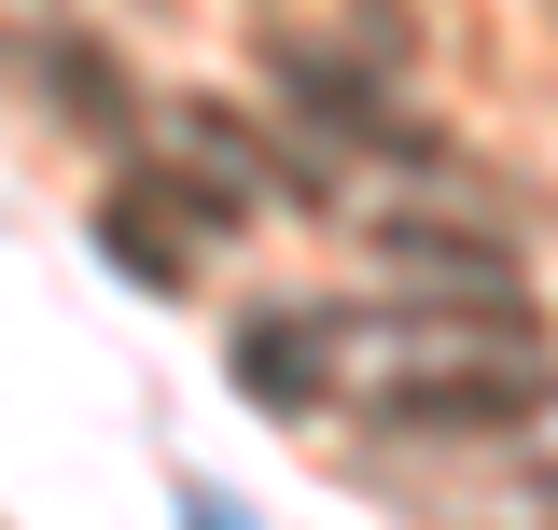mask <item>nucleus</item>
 Returning <instances> with one entry per match:
<instances>
[{
	"label": "nucleus",
	"mask_w": 558,
	"mask_h": 530,
	"mask_svg": "<svg viewBox=\"0 0 558 530\" xmlns=\"http://www.w3.org/2000/svg\"><path fill=\"white\" fill-rule=\"evenodd\" d=\"M377 252H391V279H418V293H461V308H502L517 322V265H502V238H461V224H377Z\"/></svg>",
	"instance_id": "obj_1"
},
{
	"label": "nucleus",
	"mask_w": 558,
	"mask_h": 530,
	"mask_svg": "<svg viewBox=\"0 0 558 530\" xmlns=\"http://www.w3.org/2000/svg\"><path fill=\"white\" fill-rule=\"evenodd\" d=\"M266 70H279V98H293L307 127H336V140H391L405 168H433V140H405V127H391V98H377L363 70H336L322 43H266Z\"/></svg>",
	"instance_id": "obj_2"
},
{
	"label": "nucleus",
	"mask_w": 558,
	"mask_h": 530,
	"mask_svg": "<svg viewBox=\"0 0 558 530\" xmlns=\"http://www.w3.org/2000/svg\"><path fill=\"white\" fill-rule=\"evenodd\" d=\"M238 392L252 405H322V322H252L238 335Z\"/></svg>",
	"instance_id": "obj_3"
},
{
	"label": "nucleus",
	"mask_w": 558,
	"mask_h": 530,
	"mask_svg": "<svg viewBox=\"0 0 558 530\" xmlns=\"http://www.w3.org/2000/svg\"><path fill=\"white\" fill-rule=\"evenodd\" d=\"M531 405H545V377L502 363V377H461V392H391V419H418V433H488V419H531Z\"/></svg>",
	"instance_id": "obj_4"
},
{
	"label": "nucleus",
	"mask_w": 558,
	"mask_h": 530,
	"mask_svg": "<svg viewBox=\"0 0 558 530\" xmlns=\"http://www.w3.org/2000/svg\"><path fill=\"white\" fill-rule=\"evenodd\" d=\"M98 238L126 252V279H182V238H196V224H182V209L154 224V196H112V209H98Z\"/></svg>",
	"instance_id": "obj_5"
}]
</instances>
